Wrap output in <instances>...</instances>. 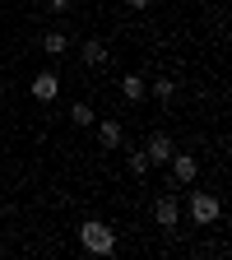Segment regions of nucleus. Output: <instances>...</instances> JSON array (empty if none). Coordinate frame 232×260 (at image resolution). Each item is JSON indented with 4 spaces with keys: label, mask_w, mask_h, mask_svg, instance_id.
Instances as JSON below:
<instances>
[{
    "label": "nucleus",
    "mask_w": 232,
    "mask_h": 260,
    "mask_svg": "<svg viewBox=\"0 0 232 260\" xmlns=\"http://www.w3.org/2000/svg\"><path fill=\"white\" fill-rule=\"evenodd\" d=\"M79 246H84L88 255H112V251H116V233H112L103 218H84V223H79Z\"/></svg>",
    "instance_id": "1"
},
{
    "label": "nucleus",
    "mask_w": 232,
    "mask_h": 260,
    "mask_svg": "<svg viewBox=\"0 0 232 260\" xmlns=\"http://www.w3.org/2000/svg\"><path fill=\"white\" fill-rule=\"evenodd\" d=\"M218 214H223V205H218V195H209V190H190V218L200 223V228L218 223Z\"/></svg>",
    "instance_id": "2"
},
{
    "label": "nucleus",
    "mask_w": 232,
    "mask_h": 260,
    "mask_svg": "<svg viewBox=\"0 0 232 260\" xmlns=\"http://www.w3.org/2000/svg\"><path fill=\"white\" fill-rule=\"evenodd\" d=\"M177 153V144L168 140V135H153L149 140V149H144V158H149V168H168V158Z\"/></svg>",
    "instance_id": "3"
},
{
    "label": "nucleus",
    "mask_w": 232,
    "mask_h": 260,
    "mask_svg": "<svg viewBox=\"0 0 232 260\" xmlns=\"http://www.w3.org/2000/svg\"><path fill=\"white\" fill-rule=\"evenodd\" d=\"M168 162H172V177H177V181H181V186H190V181H195V177H200V162H195V158H190V153H172V158H168Z\"/></svg>",
    "instance_id": "4"
},
{
    "label": "nucleus",
    "mask_w": 232,
    "mask_h": 260,
    "mask_svg": "<svg viewBox=\"0 0 232 260\" xmlns=\"http://www.w3.org/2000/svg\"><path fill=\"white\" fill-rule=\"evenodd\" d=\"M56 93H60V79H56V70H42V75H32V98H38V103H51Z\"/></svg>",
    "instance_id": "5"
},
{
    "label": "nucleus",
    "mask_w": 232,
    "mask_h": 260,
    "mask_svg": "<svg viewBox=\"0 0 232 260\" xmlns=\"http://www.w3.org/2000/svg\"><path fill=\"white\" fill-rule=\"evenodd\" d=\"M153 218H158L162 228H177V223H181V205L172 200V195H162V200L153 205Z\"/></svg>",
    "instance_id": "6"
},
{
    "label": "nucleus",
    "mask_w": 232,
    "mask_h": 260,
    "mask_svg": "<svg viewBox=\"0 0 232 260\" xmlns=\"http://www.w3.org/2000/svg\"><path fill=\"white\" fill-rule=\"evenodd\" d=\"M121 140H125L121 121H97V144L103 149H121Z\"/></svg>",
    "instance_id": "7"
},
{
    "label": "nucleus",
    "mask_w": 232,
    "mask_h": 260,
    "mask_svg": "<svg viewBox=\"0 0 232 260\" xmlns=\"http://www.w3.org/2000/svg\"><path fill=\"white\" fill-rule=\"evenodd\" d=\"M144 93H149V79H144V75H125V79H121V98H130V103H140Z\"/></svg>",
    "instance_id": "8"
},
{
    "label": "nucleus",
    "mask_w": 232,
    "mask_h": 260,
    "mask_svg": "<svg viewBox=\"0 0 232 260\" xmlns=\"http://www.w3.org/2000/svg\"><path fill=\"white\" fill-rule=\"evenodd\" d=\"M42 51H47V56H65V51H70V38H65L60 28H51L47 38H42Z\"/></svg>",
    "instance_id": "9"
},
{
    "label": "nucleus",
    "mask_w": 232,
    "mask_h": 260,
    "mask_svg": "<svg viewBox=\"0 0 232 260\" xmlns=\"http://www.w3.org/2000/svg\"><path fill=\"white\" fill-rule=\"evenodd\" d=\"M79 56H84V65H107V47L103 42H84Z\"/></svg>",
    "instance_id": "10"
},
{
    "label": "nucleus",
    "mask_w": 232,
    "mask_h": 260,
    "mask_svg": "<svg viewBox=\"0 0 232 260\" xmlns=\"http://www.w3.org/2000/svg\"><path fill=\"white\" fill-rule=\"evenodd\" d=\"M70 121H75V125H93V107H88V103H75V107H70Z\"/></svg>",
    "instance_id": "11"
},
{
    "label": "nucleus",
    "mask_w": 232,
    "mask_h": 260,
    "mask_svg": "<svg viewBox=\"0 0 232 260\" xmlns=\"http://www.w3.org/2000/svg\"><path fill=\"white\" fill-rule=\"evenodd\" d=\"M149 93H153V98H162V103H168V98L177 93V84H172V79H153V84H149Z\"/></svg>",
    "instance_id": "12"
},
{
    "label": "nucleus",
    "mask_w": 232,
    "mask_h": 260,
    "mask_svg": "<svg viewBox=\"0 0 232 260\" xmlns=\"http://www.w3.org/2000/svg\"><path fill=\"white\" fill-rule=\"evenodd\" d=\"M144 172H149V158L140 149H130V177H144Z\"/></svg>",
    "instance_id": "13"
},
{
    "label": "nucleus",
    "mask_w": 232,
    "mask_h": 260,
    "mask_svg": "<svg viewBox=\"0 0 232 260\" xmlns=\"http://www.w3.org/2000/svg\"><path fill=\"white\" fill-rule=\"evenodd\" d=\"M47 10L51 14H65V10H70V0H47Z\"/></svg>",
    "instance_id": "14"
},
{
    "label": "nucleus",
    "mask_w": 232,
    "mask_h": 260,
    "mask_svg": "<svg viewBox=\"0 0 232 260\" xmlns=\"http://www.w3.org/2000/svg\"><path fill=\"white\" fill-rule=\"evenodd\" d=\"M125 5H130V10H149V0H125Z\"/></svg>",
    "instance_id": "15"
}]
</instances>
